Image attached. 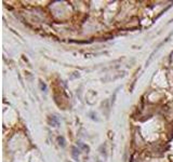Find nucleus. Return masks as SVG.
Segmentation results:
<instances>
[{
    "label": "nucleus",
    "mask_w": 173,
    "mask_h": 162,
    "mask_svg": "<svg viewBox=\"0 0 173 162\" xmlns=\"http://www.w3.org/2000/svg\"><path fill=\"white\" fill-rule=\"evenodd\" d=\"M73 157L75 159H78V157H79V149L77 147H73Z\"/></svg>",
    "instance_id": "f03ea898"
},
{
    "label": "nucleus",
    "mask_w": 173,
    "mask_h": 162,
    "mask_svg": "<svg viewBox=\"0 0 173 162\" xmlns=\"http://www.w3.org/2000/svg\"><path fill=\"white\" fill-rule=\"evenodd\" d=\"M40 88H41V90H42V91H45V90H47V86H45V84L42 83L41 81H40Z\"/></svg>",
    "instance_id": "20e7f679"
},
{
    "label": "nucleus",
    "mask_w": 173,
    "mask_h": 162,
    "mask_svg": "<svg viewBox=\"0 0 173 162\" xmlns=\"http://www.w3.org/2000/svg\"><path fill=\"white\" fill-rule=\"evenodd\" d=\"M99 162H101V161H99Z\"/></svg>",
    "instance_id": "39448f33"
},
{
    "label": "nucleus",
    "mask_w": 173,
    "mask_h": 162,
    "mask_svg": "<svg viewBox=\"0 0 173 162\" xmlns=\"http://www.w3.org/2000/svg\"><path fill=\"white\" fill-rule=\"evenodd\" d=\"M57 140H58V144H60L62 147H64V146H65V139H64V137H63V136L58 137V138H57Z\"/></svg>",
    "instance_id": "7ed1b4c3"
},
{
    "label": "nucleus",
    "mask_w": 173,
    "mask_h": 162,
    "mask_svg": "<svg viewBox=\"0 0 173 162\" xmlns=\"http://www.w3.org/2000/svg\"><path fill=\"white\" fill-rule=\"evenodd\" d=\"M49 123L52 125V126H58V124H60V121H58V119L56 118L55 116H51L49 118Z\"/></svg>",
    "instance_id": "f257e3e1"
}]
</instances>
